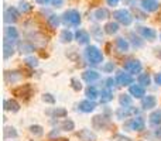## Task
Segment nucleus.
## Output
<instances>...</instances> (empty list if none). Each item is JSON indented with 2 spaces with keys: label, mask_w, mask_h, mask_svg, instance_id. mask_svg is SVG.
Instances as JSON below:
<instances>
[{
  "label": "nucleus",
  "mask_w": 161,
  "mask_h": 141,
  "mask_svg": "<svg viewBox=\"0 0 161 141\" xmlns=\"http://www.w3.org/2000/svg\"><path fill=\"white\" fill-rule=\"evenodd\" d=\"M75 38H76V41H78L79 44L85 45V44H88V42H89L91 37H89V33H88V31H85V30H78V31L75 33Z\"/></svg>",
  "instance_id": "nucleus-19"
},
{
  "label": "nucleus",
  "mask_w": 161,
  "mask_h": 141,
  "mask_svg": "<svg viewBox=\"0 0 161 141\" xmlns=\"http://www.w3.org/2000/svg\"><path fill=\"white\" fill-rule=\"evenodd\" d=\"M25 64L31 68H36L38 67V59L34 58V57H28V58H25Z\"/></svg>",
  "instance_id": "nucleus-42"
},
{
  "label": "nucleus",
  "mask_w": 161,
  "mask_h": 141,
  "mask_svg": "<svg viewBox=\"0 0 161 141\" xmlns=\"http://www.w3.org/2000/svg\"><path fill=\"white\" fill-rule=\"evenodd\" d=\"M160 37H161V35H160Z\"/></svg>",
  "instance_id": "nucleus-53"
},
{
  "label": "nucleus",
  "mask_w": 161,
  "mask_h": 141,
  "mask_svg": "<svg viewBox=\"0 0 161 141\" xmlns=\"http://www.w3.org/2000/svg\"><path fill=\"white\" fill-rule=\"evenodd\" d=\"M113 17L117 23H120L123 25H130L131 21H133V17H131L130 11L126 10V8H120V10L113 11Z\"/></svg>",
  "instance_id": "nucleus-4"
},
{
  "label": "nucleus",
  "mask_w": 161,
  "mask_h": 141,
  "mask_svg": "<svg viewBox=\"0 0 161 141\" xmlns=\"http://www.w3.org/2000/svg\"><path fill=\"white\" fill-rule=\"evenodd\" d=\"M106 88H113V85H114V80H113V78H108V79H106Z\"/></svg>",
  "instance_id": "nucleus-47"
},
{
  "label": "nucleus",
  "mask_w": 161,
  "mask_h": 141,
  "mask_svg": "<svg viewBox=\"0 0 161 141\" xmlns=\"http://www.w3.org/2000/svg\"><path fill=\"white\" fill-rule=\"evenodd\" d=\"M113 69H114V64H113V62H108V64H105L102 67V71L103 72H112Z\"/></svg>",
  "instance_id": "nucleus-45"
},
{
  "label": "nucleus",
  "mask_w": 161,
  "mask_h": 141,
  "mask_svg": "<svg viewBox=\"0 0 161 141\" xmlns=\"http://www.w3.org/2000/svg\"><path fill=\"white\" fill-rule=\"evenodd\" d=\"M139 33L143 35V38L148 40V41H154L157 38V33L151 27H139Z\"/></svg>",
  "instance_id": "nucleus-14"
},
{
  "label": "nucleus",
  "mask_w": 161,
  "mask_h": 141,
  "mask_svg": "<svg viewBox=\"0 0 161 141\" xmlns=\"http://www.w3.org/2000/svg\"><path fill=\"white\" fill-rule=\"evenodd\" d=\"M42 100H44L45 103H50V105H54V103H55V97H54L51 93H44L42 95Z\"/></svg>",
  "instance_id": "nucleus-43"
},
{
  "label": "nucleus",
  "mask_w": 161,
  "mask_h": 141,
  "mask_svg": "<svg viewBox=\"0 0 161 141\" xmlns=\"http://www.w3.org/2000/svg\"><path fill=\"white\" fill-rule=\"evenodd\" d=\"M3 136H4V138H17V137H19V133L16 131L14 127H4Z\"/></svg>",
  "instance_id": "nucleus-29"
},
{
  "label": "nucleus",
  "mask_w": 161,
  "mask_h": 141,
  "mask_svg": "<svg viewBox=\"0 0 161 141\" xmlns=\"http://www.w3.org/2000/svg\"><path fill=\"white\" fill-rule=\"evenodd\" d=\"M4 37H7L8 40H13V41H16V40H19L20 34H19V31H17V28L8 25V27L4 28Z\"/></svg>",
  "instance_id": "nucleus-23"
},
{
  "label": "nucleus",
  "mask_w": 161,
  "mask_h": 141,
  "mask_svg": "<svg viewBox=\"0 0 161 141\" xmlns=\"http://www.w3.org/2000/svg\"><path fill=\"white\" fill-rule=\"evenodd\" d=\"M64 0H48V4L54 6V7H61Z\"/></svg>",
  "instance_id": "nucleus-46"
},
{
  "label": "nucleus",
  "mask_w": 161,
  "mask_h": 141,
  "mask_svg": "<svg viewBox=\"0 0 161 141\" xmlns=\"http://www.w3.org/2000/svg\"><path fill=\"white\" fill-rule=\"evenodd\" d=\"M38 4H48V0H36Z\"/></svg>",
  "instance_id": "nucleus-51"
},
{
  "label": "nucleus",
  "mask_w": 161,
  "mask_h": 141,
  "mask_svg": "<svg viewBox=\"0 0 161 141\" xmlns=\"http://www.w3.org/2000/svg\"><path fill=\"white\" fill-rule=\"evenodd\" d=\"M71 86H72V89L76 92H79L80 89H82V83L79 82L78 78H72V79H71Z\"/></svg>",
  "instance_id": "nucleus-39"
},
{
  "label": "nucleus",
  "mask_w": 161,
  "mask_h": 141,
  "mask_svg": "<svg viewBox=\"0 0 161 141\" xmlns=\"http://www.w3.org/2000/svg\"><path fill=\"white\" fill-rule=\"evenodd\" d=\"M154 80H156L157 85H161V73H156V76H154Z\"/></svg>",
  "instance_id": "nucleus-49"
},
{
  "label": "nucleus",
  "mask_w": 161,
  "mask_h": 141,
  "mask_svg": "<svg viewBox=\"0 0 161 141\" xmlns=\"http://www.w3.org/2000/svg\"><path fill=\"white\" fill-rule=\"evenodd\" d=\"M33 86L28 85V83H25V85H20L19 88L13 89L11 90V93H13V96H17L20 97V99L23 100H28L31 96H33Z\"/></svg>",
  "instance_id": "nucleus-3"
},
{
  "label": "nucleus",
  "mask_w": 161,
  "mask_h": 141,
  "mask_svg": "<svg viewBox=\"0 0 161 141\" xmlns=\"http://www.w3.org/2000/svg\"><path fill=\"white\" fill-rule=\"evenodd\" d=\"M59 40H61L62 42H71L74 40V34L71 33L69 30H64L61 33V35H59Z\"/></svg>",
  "instance_id": "nucleus-34"
},
{
  "label": "nucleus",
  "mask_w": 161,
  "mask_h": 141,
  "mask_svg": "<svg viewBox=\"0 0 161 141\" xmlns=\"http://www.w3.org/2000/svg\"><path fill=\"white\" fill-rule=\"evenodd\" d=\"M114 45H116L117 51H120V52H127L129 48H130V44H129L127 40H125L123 37H119V38H116V41H114Z\"/></svg>",
  "instance_id": "nucleus-18"
},
{
  "label": "nucleus",
  "mask_w": 161,
  "mask_h": 141,
  "mask_svg": "<svg viewBox=\"0 0 161 141\" xmlns=\"http://www.w3.org/2000/svg\"><path fill=\"white\" fill-rule=\"evenodd\" d=\"M85 95H86V97H88V99H92V100L96 99L97 96H100V93L97 92V89L95 88V86H91V85H89L88 88H86Z\"/></svg>",
  "instance_id": "nucleus-28"
},
{
  "label": "nucleus",
  "mask_w": 161,
  "mask_h": 141,
  "mask_svg": "<svg viewBox=\"0 0 161 141\" xmlns=\"http://www.w3.org/2000/svg\"><path fill=\"white\" fill-rule=\"evenodd\" d=\"M103 28H105V33L106 34H109V35H113V34H116L117 31H119V24H117L116 21H109Z\"/></svg>",
  "instance_id": "nucleus-27"
},
{
  "label": "nucleus",
  "mask_w": 161,
  "mask_h": 141,
  "mask_svg": "<svg viewBox=\"0 0 161 141\" xmlns=\"http://www.w3.org/2000/svg\"><path fill=\"white\" fill-rule=\"evenodd\" d=\"M3 106H4V110L13 111V113H17V111L20 110V105L16 102V100H13V99L4 100V102H3Z\"/></svg>",
  "instance_id": "nucleus-21"
},
{
  "label": "nucleus",
  "mask_w": 161,
  "mask_h": 141,
  "mask_svg": "<svg viewBox=\"0 0 161 141\" xmlns=\"http://www.w3.org/2000/svg\"><path fill=\"white\" fill-rule=\"evenodd\" d=\"M114 138H116V140H120V141H131L130 138H129V137H123V136H119V134H117V136H114Z\"/></svg>",
  "instance_id": "nucleus-48"
},
{
  "label": "nucleus",
  "mask_w": 161,
  "mask_h": 141,
  "mask_svg": "<svg viewBox=\"0 0 161 141\" xmlns=\"http://www.w3.org/2000/svg\"><path fill=\"white\" fill-rule=\"evenodd\" d=\"M30 133L33 134V136H36V137H40V136L44 134V128H42L41 126H37V124L30 126Z\"/></svg>",
  "instance_id": "nucleus-35"
},
{
  "label": "nucleus",
  "mask_w": 161,
  "mask_h": 141,
  "mask_svg": "<svg viewBox=\"0 0 161 141\" xmlns=\"http://www.w3.org/2000/svg\"><path fill=\"white\" fill-rule=\"evenodd\" d=\"M93 17L97 20V21H103V20H108L109 17H110V13H109L108 8L100 7L93 13Z\"/></svg>",
  "instance_id": "nucleus-20"
},
{
  "label": "nucleus",
  "mask_w": 161,
  "mask_h": 141,
  "mask_svg": "<svg viewBox=\"0 0 161 141\" xmlns=\"http://www.w3.org/2000/svg\"><path fill=\"white\" fill-rule=\"evenodd\" d=\"M91 31H92V35H93L97 41H102V30H100L97 25H92Z\"/></svg>",
  "instance_id": "nucleus-37"
},
{
  "label": "nucleus",
  "mask_w": 161,
  "mask_h": 141,
  "mask_svg": "<svg viewBox=\"0 0 161 141\" xmlns=\"http://www.w3.org/2000/svg\"><path fill=\"white\" fill-rule=\"evenodd\" d=\"M150 123L153 126H158L161 124V110H156V111H153V113L150 114Z\"/></svg>",
  "instance_id": "nucleus-30"
},
{
  "label": "nucleus",
  "mask_w": 161,
  "mask_h": 141,
  "mask_svg": "<svg viewBox=\"0 0 161 141\" xmlns=\"http://www.w3.org/2000/svg\"><path fill=\"white\" fill-rule=\"evenodd\" d=\"M130 38H131V42H133L134 47H137V48L143 47V40H140V37L134 35V34L131 33V34H130Z\"/></svg>",
  "instance_id": "nucleus-38"
},
{
  "label": "nucleus",
  "mask_w": 161,
  "mask_h": 141,
  "mask_svg": "<svg viewBox=\"0 0 161 141\" xmlns=\"http://www.w3.org/2000/svg\"><path fill=\"white\" fill-rule=\"evenodd\" d=\"M143 69V65L139 59H129L125 62V71L129 73L134 75V73H140Z\"/></svg>",
  "instance_id": "nucleus-5"
},
{
  "label": "nucleus",
  "mask_w": 161,
  "mask_h": 141,
  "mask_svg": "<svg viewBox=\"0 0 161 141\" xmlns=\"http://www.w3.org/2000/svg\"><path fill=\"white\" fill-rule=\"evenodd\" d=\"M23 75L17 71H8V72H4V80L6 83H14L17 80L21 79Z\"/></svg>",
  "instance_id": "nucleus-17"
},
{
  "label": "nucleus",
  "mask_w": 161,
  "mask_h": 141,
  "mask_svg": "<svg viewBox=\"0 0 161 141\" xmlns=\"http://www.w3.org/2000/svg\"><path fill=\"white\" fill-rule=\"evenodd\" d=\"M92 126H93L96 130H105V128L110 127V122L103 116H95L93 119H92Z\"/></svg>",
  "instance_id": "nucleus-9"
},
{
  "label": "nucleus",
  "mask_w": 161,
  "mask_h": 141,
  "mask_svg": "<svg viewBox=\"0 0 161 141\" xmlns=\"http://www.w3.org/2000/svg\"><path fill=\"white\" fill-rule=\"evenodd\" d=\"M76 136H78V138L80 141H95L96 140V136L89 130H80Z\"/></svg>",
  "instance_id": "nucleus-24"
},
{
  "label": "nucleus",
  "mask_w": 161,
  "mask_h": 141,
  "mask_svg": "<svg viewBox=\"0 0 161 141\" xmlns=\"http://www.w3.org/2000/svg\"><path fill=\"white\" fill-rule=\"evenodd\" d=\"M129 92H130L131 96H133V97H137V99H140V97H144V96H146L144 86H142V85H130V88H129Z\"/></svg>",
  "instance_id": "nucleus-15"
},
{
  "label": "nucleus",
  "mask_w": 161,
  "mask_h": 141,
  "mask_svg": "<svg viewBox=\"0 0 161 141\" xmlns=\"http://www.w3.org/2000/svg\"><path fill=\"white\" fill-rule=\"evenodd\" d=\"M48 23H50V25L53 28H57L59 25V23H61V20H59L58 16H55V14H51V16L48 17Z\"/></svg>",
  "instance_id": "nucleus-36"
},
{
  "label": "nucleus",
  "mask_w": 161,
  "mask_h": 141,
  "mask_svg": "<svg viewBox=\"0 0 161 141\" xmlns=\"http://www.w3.org/2000/svg\"><path fill=\"white\" fill-rule=\"evenodd\" d=\"M20 13H21V11H19L16 7L6 8V11H4V21L6 23H16L17 20H19V17H20Z\"/></svg>",
  "instance_id": "nucleus-10"
},
{
  "label": "nucleus",
  "mask_w": 161,
  "mask_h": 141,
  "mask_svg": "<svg viewBox=\"0 0 161 141\" xmlns=\"http://www.w3.org/2000/svg\"><path fill=\"white\" fill-rule=\"evenodd\" d=\"M106 2H108V4H109V6H112V7H113V6H117L119 0H106Z\"/></svg>",
  "instance_id": "nucleus-50"
},
{
  "label": "nucleus",
  "mask_w": 161,
  "mask_h": 141,
  "mask_svg": "<svg viewBox=\"0 0 161 141\" xmlns=\"http://www.w3.org/2000/svg\"><path fill=\"white\" fill-rule=\"evenodd\" d=\"M142 6L147 11H157L160 7L157 0H142Z\"/></svg>",
  "instance_id": "nucleus-22"
},
{
  "label": "nucleus",
  "mask_w": 161,
  "mask_h": 141,
  "mask_svg": "<svg viewBox=\"0 0 161 141\" xmlns=\"http://www.w3.org/2000/svg\"><path fill=\"white\" fill-rule=\"evenodd\" d=\"M126 127H129L133 131H143L146 127V122L143 117H136V119H131L130 122L126 124Z\"/></svg>",
  "instance_id": "nucleus-8"
},
{
  "label": "nucleus",
  "mask_w": 161,
  "mask_h": 141,
  "mask_svg": "<svg viewBox=\"0 0 161 141\" xmlns=\"http://www.w3.org/2000/svg\"><path fill=\"white\" fill-rule=\"evenodd\" d=\"M123 2H125L126 4H130V6H131V4H133V3H134V2H136V0H123Z\"/></svg>",
  "instance_id": "nucleus-52"
},
{
  "label": "nucleus",
  "mask_w": 161,
  "mask_h": 141,
  "mask_svg": "<svg viewBox=\"0 0 161 141\" xmlns=\"http://www.w3.org/2000/svg\"><path fill=\"white\" fill-rule=\"evenodd\" d=\"M156 106H157V99L153 95H147V96H144L142 99V107L144 109V110H151V109H154Z\"/></svg>",
  "instance_id": "nucleus-12"
},
{
  "label": "nucleus",
  "mask_w": 161,
  "mask_h": 141,
  "mask_svg": "<svg viewBox=\"0 0 161 141\" xmlns=\"http://www.w3.org/2000/svg\"><path fill=\"white\" fill-rule=\"evenodd\" d=\"M137 113H139V110H137L136 107H133V106H122V107L116 111V116H117V119L123 120L130 116H136Z\"/></svg>",
  "instance_id": "nucleus-6"
},
{
  "label": "nucleus",
  "mask_w": 161,
  "mask_h": 141,
  "mask_svg": "<svg viewBox=\"0 0 161 141\" xmlns=\"http://www.w3.org/2000/svg\"><path fill=\"white\" fill-rule=\"evenodd\" d=\"M31 10H33V6H30L28 3H25V2H21V3H20V11H21L23 14L30 13Z\"/></svg>",
  "instance_id": "nucleus-40"
},
{
  "label": "nucleus",
  "mask_w": 161,
  "mask_h": 141,
  "mask_svg": "<svg viewBox=\"0 0 161 141\" xmlns=\"http://www.w3.org/2000/svg\"><path fill=\"white\" fill-rule=\"evenodd\" d=\"M116 83L119 86H130L133 85V76L131 73H125V72H117L116 75Z\"/></svg>",
  "instance_id": "nucleus-7"
},
{
  "label": "nucleus",
  "mask_w": 161,
  "mask_h": 141,
  "mask_svg": "<svg viewBox=\"0 0 161 141\" xmlns=\"http://www.w3.org/2000/svg\"><path fill=\"white\" fill-rule=\"evenodd\" d=\"M59 128H61V130H64V131H72L74 128H75V123H74L72 120H69V119H65L64 122L61 123Z\"/></svg>",
  "instance_id": "nucleus-32"
},
{
  "label": "nucleus",
  "mask_w": 161,
  "mask_h": 141,
  "mask_svg": "<svg viewBox=\"0 0 161 141\" xmlns=\"http://www.w3.org/2000/svg\"><path fill=\"white\" fill-rule=\"evenodd\" d=\"M131 102H133V99H131L130 95L123 93V95H120L119 96V103L122 106H131Z\"/></svg>",
  "instance_id": "nucleus-33"
},
{
  "label": "nucleus",
  "mask_w": 161,
  "mask_h": 141,
  "mask_svg": "<svg viewBox=\"0 0 161 141\" xmlns=\"http://www.w3.org/2000/svg\"><path fill=\"white\" fill-rule=\"evenodd\" d=\"M78 107H79L80 111H83V113H91V111H93L95 109H96V103H95L92 99H86V100L79 102Z\"/></svg>",
  "instance_id": "nucleus-13"
},
{
  "label": "nucleus",
  "mask_w": 161,
  "mask_h": 141,
  "mask_svg": "<svg viewBox=\"0 0 161 141\" xmlns=\"http://www.w3.org/2000/svg\"><path fill=\"white\" fill-rule=\"evenodd\" d=\"M19 50L21 54H30L34 51V44L30 41H23L19 44Z\"/></svg>",
  "instance_id": "nucleus-26"
},
{
  "label": "nucleus",
  "mask_w": 161,
  "mask_h": 141,
  "mask_svg": "<svg viewBox=\"0 0 161 141\" xmlns=\"http://www.w3.org/2000/svg\"><path fill=\"white\" fill-rule=\"evenodd\" d=\"M13 54H14L13 40H8L7 37H4V40H3V57H4V59H7Z\"/></svg>",
  "instance_id": "nucleus-11"
},
{
  "label": "nucleus",
  "mask_w": 161,
  "mask_h": 141,
  "mask_svg": "<svg viewBox=\"0 0 161 141\" xmlns=\"http://www.w3.org/2000/svg\"><path fill=\"white\" fill-rule=\"evenodd\" d=\"M113 99V92L110 88H105L100 92V103H108Z\"/></svg>",
  "instance_id": "nucleus-25"
},
{
  "label": "nucleus",
  "mask_w": 161,
  "mask_h": 141,
  "mask_svg": "<svg viewBox=\"0 0 161 141\" xmlns=\"http://www.w3.org/2000/svg\"><path fill=\"white\" fill-rule=\"evenodd\" d=\"M137 82H139V85H142L146 88V86H148L151 83V78L148 73H140L139 78H137Z\"/></svg>",
  "instance_id": "nucleus-31"
},
{
  "label": "nucleus",
  "mask_w": 161,
  "mask_h": 141,
  "mask_svg": "<svg viewBox=\"0 0 161 141\" xmlns=\"http://www.w3.org/2000/svg\"><path fill=\"white\" fill-rule=\"evenodd\" d=\"M54 116H55L57 119H64V117L67 116V110L61 109V107H57L55 110H54Z\"/></svg>",
  "instance_id": "nucleus-41"
},
{
  "label": "nucleus",
  "mask_w": 161,
  "mask_h": 141,
  "mask_svg": "<svg viewBox=\"0 0 161 141\" xmlns=\"http://www.w3.org/2000/svg\"><path fill=\"white\" fill-rule=\"evenodd\" d=\"M85 55H86L88 61L91 62L92 65H99L100 62L103 61V54H102V51H100L97 47H95V45H89V47H86Z\"/></svg>",
  "instance_id": "nucleus-1"
},
{
  "label": "nucleus",
  "mask_w": 161,
  "mask_h": 141,
  "mask_svg": "<svg viewBox=\"0 0 161 141\" xmlns=\"http://www.w3.org/2000/svg\"><path fill=\"white\" fill-rule=\"evenodd\" d=\"M62 21H64V24H67V25L78 27V25L80 24V14H79V11L74 10V8L67 10L64 14H62Z\"/></svg>",
  "instance_id": "nucleus-2"
},
{
  "label": "nucleus",
  "mask_w": 161,
  "mask_h": 141,
  "mask_svg": "<svg viewBox=\"0 0 161 141\" xmlns=\"http://www.w3.org/2000/svg\"><path fill=\"white\" fill-rule=\"evenodd\" d=\"M131 11H133L134 14H136V16H137V19H139V20H144V19H147V16H146V13H143V11H140L139 8L133 7V8H131Z\"/></svg>",
  "instance_id": "nucleus-44"
},
{
  "label": "nucleus",
  "mask_w": 161,
  "mask_h": 141,
  "mask_svg": "<svg viewBox=\"0 0 161 141\" xmlns=\"http://www.w3.org/2000/svg\"><path fill=\"white\" fill-rule=\"evenodd\" d=\"M99 78H100V75L97 73L96 71H92V69H88V71H85V72L82 73V79L85 80V82H88V83L96 82Z\"/></svg>",
  "instance_id": "nucleus-16"
}]
</instances>
